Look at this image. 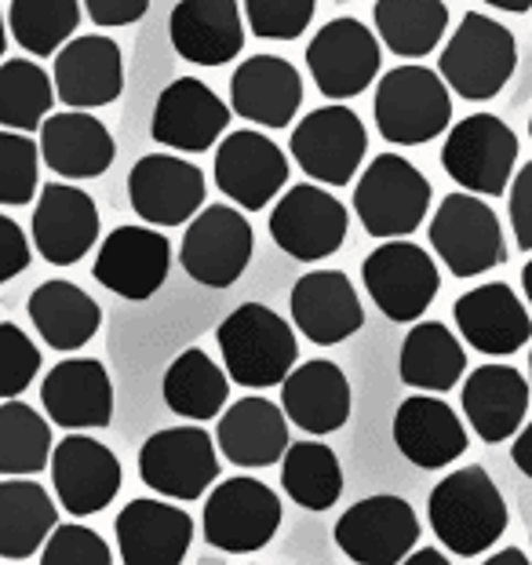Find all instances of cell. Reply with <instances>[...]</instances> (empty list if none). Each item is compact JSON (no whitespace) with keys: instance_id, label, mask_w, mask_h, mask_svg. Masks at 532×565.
<instances>
[{"instance_id":"6da1fadb","label":"cell","mask_w":532,"mask_h":565,"mask_svg":"<svg viewBox=\"0 0 532 565\" xmlns=\"http://www.w3.org/2000/svg\"><path fill=\"white\" fill-rule=\"evenodd\" d=\"M427 519L445 551L475 558L507 533V500L486 467H459L427 497Z\"/></svg>"},{"instance_id":"7a4b0ae2","label":"cell","mask_w":532,"mask_h":565,"mask_svg":"<svg viewBox=\"0 0 532 565\" xmlns=\"http://www.w3.org/2000/svg\"><path fill=\"white\" fill-rule=\"evenodd\" d=\"M226 376L248 391L281 387L296 369V329L263 303H241L215 329Z\"/></svg>"},{"instance_id":"3957f363","label":"cell","mask_w":532,"mask_h":565,"mask_svg":"<svg viewBox=\"0 0 532 565\" xmlns=\"http://www.w3.org/2000/svg\"><path fill=\"white\" fill-rule=\"evenodd\" d=\"M380 136L394 147H423L453 121V92L438 70L394 66L376 84L372 99Z\"/></svg>"},{"instance_id":"277c9868","label":"cell","mask_w":532,"mask_h":565,"mask_svg":"<svg viewBox=\"0 0 532 565\" xmlns=\"http://www.w3.org/2000/svg\"><path fill=\"white\" fill-rule=\"evenodd\" d=\"M518 66V44L514 33L481 11H467L441 52V81L449 84L459 99L489 103L496 99L507 81L514 77Z\"/></svg>"},{"instance_id":"5b68a950","label":"cell","mask_w":532,"mask_h":565,"mask_svg":"<svg viewBox=\"0 0 532 565\" xmlns=\"http://www.w3.org/2000/svg\"><path fill=\"white\" fill-rule=\"evenodd\" d=\"M430 209V183L413 161L380 153L354 186V212L369 237L397 242L419 231Z\"/></svg>"},{"instance_id":"8992f818","label":"cell","mask_w":532,"mask_h":565,"mask_svg":"<svg viewBox=\"0 0 532 565\" xmlns=\"http://www.w3.org/2000/svg\"><path fill=\"white\" fill-rule=\"evenodd\" d=\"M427 237L453 278H478V274L507 263L500 215L478 194H467V190L441 198Z\"/></svg>"},{"instance_id":"52a82bcc","label":"cell","mask_w":532,"mask_h":565,"mask_svg":"<svg viewBox=\"0 0 532 565\" xmlns=\"http://www.w3.org/2000/svg\"><path fill=\"white\" fill-rule=\"evenodd\" d=\"M518 161L514 128L496 114H470L456 128H449L441 147V164L456 186L467 194L500 198L511 186Z\"/></svg>"},{"instance_id":"ba28073f","label":"cell","mask_w":532,"mask_h":565,"mask_svg":"<svg viewBox=\"0 0 532 565\" xmlns=\"http://www.w3.org/2000/svg\"><path fill=\"white\" fill-rule=\"evenodd\" d=\"M281 529V500L259 478L237 475L226 478L204 503V540L226 555H252L263 551Z\"/></svg>"},{"instance_id":"9c48e42d","label":"cell","mask_w":532,"mask_h":565,"mask_svg":"<svg viewBox=\"0 0 532 565\" xmlns=\"http://www.w3.org/2000/svg\"><path fill=\"white\" fill-rule=\"evenodd\" d=\"M361 281H365L372 303L383 310V318L413 324L427 315V307L438 296L441 274L427 248L397 237V242H383L376 252H369L361 263Z\"/></svg>"},{"instance_id":"30bf717a","label":"cell","mask_w":532,"mask_h":565,"mask_svg":"<svg viewBox=\"0 0 532 565\" xmlns=\"http://www.w3.org/2000/svg\"><path fill=\"white\" fill-rule=\"evenodd\" d=\"M139 478L150 492L168 500H201L220 478V456L209 430L201 427H164L142 441Z\"/></svg>"},{"instance_id":"8fae6325","label":"cell","mask_w":532,"mask_h":565,"mask_svg":"<svg viewBox=\"0 0 532 565\" xmlns=\"http://www.w3.org/2000/svg\"><path fill=\"white\" fill-rule=\"evenodd\" d=\"M332 540L354 565H402L419 540V519L408 500L380 492L347 508Z\"/></svg>"},{"instance_id":"7c38bea8","label":"cell","mask_w":532,"mask_h":565,"mask_svg":"<svg viewBox=\"0 0 532 565\" xmlns=\"http://www.w3.org/2000/svg\"><path fill=\"white\" fill-rule=\"evenodd\" d=\"M347 204L324 186H288L285 198L270 212L274 245L299 263H321L336 256L347 242Z\"/></svg>"},{"instance_id":"4fadbf2b","label":"cell","mask_w":532,"mask_h":565,"mask_svg":"<svg viewBox=\"0 0 532 565\" xmlns=\"http://www.w3.org/2000/svg\"><path fill=\"white\" fill-rule=\"evenodd\" d=\"M256 234L252 223L230 204H209L190 220L179 263L204 288H230L248 270Z\"/></svg>"},{"instance_id":"5bb4252c","label":"cell","mask_w":532,"mask_h":565,"mask_svg":"<svg viewBox=\"0 0 532 565\" xmlns=\"http://www.w3.org/2000/svg\"><path fill=\"white\" fill-rule=\"evenodd\" d=\"M369 131L361 117L343 103L307 114L292 131V158L313 183L347 186L365 161Z\"/></svg>"},{"instance_id":"9a60e30c","label":"cell","mask_w":532,"mask_h":565,"mask_svg":"<svg viewBox=\"0 0 532 565\" xmlns=\"http://www.w3.org/2000/svg\"><path fill=\"white\" fill-rule=\"evenodd\" d=\"M307 70L324 99H354L380 74V41L365 22L332 19L307 44Z\"/></svg>"},{"instance_id":"2e32d148","label":"cell","mask_w":532,"mask_h":565,"mask_svg":"<svg viewBox=\"0 0 532 565\" xmlns=\"http://www.w3.org/2000/svg\"><path fill=\"white\" fill-rule=\"evenodd\" d=\"M52 486L66 514L88 519L114 503L125 486V471L110 445L88 435H70L52 449Z\"/></svg>"},{"instance_id":"e0dca14e","label":"cell","mask_w":532,"mask_h":565,"mask_svg":"<svg viewBox=\"0 0 532 565\" xmlns=\"http://www.w3.org/2000/svg\"><path fill=\"white\" fill-rule=\"evenodd\" d=\"M288 183V158L263 131L237 128L215 150V186L245 212H263Z\"/></svg>"},{"instance_id":"ac0fdd59","label":"cell","mask_w":532,"mask_h":565,"mask_svg":"<svg viewBox=\"0 0 532 565\" xmlns=\"http://www.w3.org/2000/svg\"><path fill=\"white\" fill-rule=\"evenodd\" d=\"M168 270H172V242L153 226H117L114 234H106L92 267L95 281L131 303L161 292Z\"/></svg>"},{"instance_id":"d6986e66","label":"cell","mask_w":532,"mask_h":565,"mask_svg":"<svg viewBox=\"0 0 532 565\" xmlns=\"http://www.w3.org/2000/svg\"><path fill=\"white\" fill-rule=\"evenodd\" d=\"M128 201L147 226L190 223L204 209V172L172 153H147L128 172Z\"/></svg>"},{"instance_id":"ffe728a7","label":"cell","mask_w":532,"mask_h":565,"mask_svg":"<svg viewBox=\"0 0 532 565\" xmlns=\"http://www.w3.org/2000/svg\"><path fill=\"white\" fill-rule=\"evenodd\" d=\"M230 114L234 110L204 81L179 77L157 95L150 136L161 147L183 153H204L223 139V131L230 128Z\"/></svg>"},{"instance_id":"44dd1931","label":"cell","mask_w":532,"mask_h":565,"mask_svg":"<svg viewBox=\"0 0 532 565\" xmlns=\"http://www.w3.org/2000/svg\"><path fill=\"white\" fill-rule=\"evenodd\" d=\"M456 329L470 351L489 358H511L532 340V318L518 292L503 281L470 288L453 307Z\"/></svg>"},{"instance_id":"7402d4cb","label":"cell","mask_w":532,"mask_h":565,"mask_svg":"<svg viewBox=\"0 0 532 565\" xmlns=\"http://www.w3.org/2000/svg\"><path fill=\"white\" fill-rule=\"evenodd\" d=\"M52 70L55 95L74 110H99L125 92V55H120L117 41L103 38V33L66 41L55 52Z\"/></svg>"},{"instance_id":"603a6c76","label":"cell","mask_w":532,"mask_h":565,"mask_svg":"<svg viewBox=\"0 0 532 565\" xmlns=\"http://www.w3.org/2000/svg\"><path fill=\"white\" fill-rule=\"evenodd\" d=\"M99 242V209L81 186L47 183L33 209V248L52 267H74Z\"/></svg>"},{"instance_id":"cb8c5ba5","label":"cell","mask_w":532,"mask_h":565,"mask_svg":"<svg viewBox=\"0 0 532 565\" xmlns=\"http://www.w3.org/2000/svg\"><path fill=\"white\" fill-rule=\"evenodd\" d=\"M117 551L125 565H183L193 544V522L179 503L131 500L114 522Z\"/></svg>"},{"instance_id":"d4e9b609","label":"cell","mask_w":532,"mask_h":565,"mask_svg":"<svg viewBox=\"0 0 532 565\" xmlns=\"http://www.w3.org/2000/svg\"><path fill=\"white\" fill-rule=\"evenodd\" d=\"M41 405L55 427L103 430L114 419L110 372L95 358H66L41 383Z\"/></svg>"},{"instance_id":"484cf974","label":"cell","mask_w":532,"mask_h":565,"mask_svg":"<svg viewBox=\"0 0 532 565\" xmlns=\"http://www.w3.org/2000/svg\"><path fill=\"white\" fill-rule=\"evenodd\" d=\"M304 106V77L281 55H252L230 77V110L259 128H288Z\"/></svg>"},{"instance_id":"4316f807","label":"cell","mask_w":532,"mask_h":565,"mask_svg":"<svg viewBox=\"0 0 532 565\" xmlns=\"http://www.w3.org/2000/svg\"><path fill=\"white\" fill-rule=\"evenodd\" d=\"M394 445L419 471H441L467 452V427L438 394H413L394 413Z\"/></svg>"},{"instance_id":"83f0119b","label":"cell","mask_w":532,"mask_h":565,"mask_svg":"<svg viewBox=\"0 0 532 565\" xmlns=\"http://www.w3.org/2000/svg\"><path fill=\"white\" fill-rule=\"evenodd\" d=\"M168 38L179 58L193 66H226L245 47L237 0H179L168 19Z\"/></svg>"},{"instance_id":"f1b7e54d","label":"cell","mask_w":532,"mask_h":565,"mask_svg":"<svg viewBox=\"0 0 532 565\" xmlns=\"http://www.w3.org/2000/svg\"><path fill=\"white\" fill-rule=\"evenodd\" d=\"M292 321L310 343L336 347L365 324V310L343 270H310L292 288Z\"/></svg>"},{"instance_id":"f546056e","label":"cell","mask_w":532,"mask_h":565,"mask_svg":"<svg viewBox=\"0 0 532 565\" xmlns=\"http://www.w3.org/2000/svg\"><path fill=\"white\" fill-rule=\"evenodd\" d=\"M350 405H354V394H350L347 372L336 362H324V358L296 365L281 383V408L288 424H296L307 435L324 438L347 427Z\"/></svg>"},{"instance_id":"4dcf8cb0","label":"cell","mask_w":532,"mask_h":565,"mask_svg":"<svg viewBox=\"0 0 532 565\" xmlns=\"http://www.w3.org/2000/svg\"><path fill=\"white\" fill-rule=\"evenodd\" d=\"M459 402H464L470 430L486 445H500L525 427L529 380L511 365H478L467 376Z\"/></svg>"},{"instance_id":"1f68e13d","label":"cell","mask_w":532,"mask_h":565,"mask_svg":"<svg viewBox=\"0 0 532 565\" xmlns=\"http://www.w3.org/2000/svg\"><path fill=\"white\" fill-rule=\"evenodd\" d=\"M41 158L63 179H99L117 158V142L88 110L47 114L41 125Z\"/></svg>"},{"instance_id":"d6a6232c","label":"cell","mask_w":532,"mask_h":565,"mask_svg":"<svg viewBox=\"0 0 532 565\" xmlns=\"http://www.w3.org/2000/svg\"><path fill=\"white\" fill-rule=\"evenodd\" d=\"M215 441L234 467H270L292 445L285 408L270 398H256V394L226 408L215 427Z\"/></svg>"},{"instance_id":"836d02e7","label":"cell","mask_w":532,"mask_h":565,"mask_svg":"<svg viewBox=\"0 0 532 565\" xmlns=\"http://www.w3.org/2000/svg\"><path fill=\"white\" fill-rule=\"evenodd\" d=\"M30 321L52 351H81L103 324V307L74 281H44L30 292Z\"/></svg>"},{"instance_id":"e575fe53","label":"cell","mask_w":532,"mask_h":565,"mask_svg":"<svg viewBox=\"0 0 532 565\" xmlns=\"http://www.w3.org/2000/svg\"><path fill=\"white\" fill-rule=\"evenodd\" d=\"M58 525V508L33 478L0 482V558H33Z\"/></svg>"},{"instance_id":"d590c367","label":"cell","mask_w":532,"mask_h":565,"mask_svg":"<svg viewBox=\"0 0 532 565\" xmlns=\"http://www.w3.org/2000/svg\"><path fill=\"white\" fill-rule=\"evenodd\" d=\"M402 383L423 394L453 391L467 372V351L441 321H419L402 340V358H397Z\"/></svg>"},{"instance_id":"8d00e7d4","label":"cell","mask_w":532,"mask_h":565,"mask_svg":"<svg viewBox=\"0 0 532 565\" xmlns=\"http://www.w3.org/2000/svg\"><path fill=\"white\" fill-rule=\"evenodd\" d=\"M161 394H164V405L172 408L175 416L204 424V419H215L226 408L230 376H226V369H220L201 351V347H190V351H183L168 365L161 380Z\"/></svg>"},{"instance_id":"74e56055","label":"cell","mask_w":532,"mask_h":565,"mask_svg":"<svg viewBox=\"0 0 532 565\" xmlns=\"http://www.w3.org/2000/svg\"><path fill=\"white\" fill-rule=\"evenodd\" d=\"M380 41L402 58L430 55L449 30L445 0H376L372 8Z\"/></svg>"},{"instance_id":"f35d334b","label":"cell","mask_w":532,"mask_h":565,"mask_svg":"<svg viewBox=\"0 0 532 565\" xmlns=\"http://www.w3.org/2000/svg\"><path fill=\"white\" fill-rule=\"evenodd\" d=\"M281 489L304 511H329L343 497V467L324 441H296L281 456Z\"/></svg>"},{"instance_id":"ab89813d","label":"cell","mask_w":532,"mask_h":565,"mask_svg":"<svg viewBox=\"0 0 532 565\" xmlns=\"http://www.w3.org/2000/svg\"><path fill=\"white\" fill-rule=\"evenodd\" d=\"M52 424L26 402H0V475L30 478L52 463Z\"/></svg>"},{"instance_id":"60d3db41","label":"cell","mask_w":532,"mask_h":565,"mask_svg":"<svg viewBox=\"0 0 532 565\" xmlns=\"http://www.w3.org/2000/svg\"><path fill=\"white\" fill-rule=\"evenodd\" d=\"M55 106V84L33 58H4L0 66V128L30 136Z\"/></svg>"},{"instance_id":"b9f144b4","label":"cell","mask_w":532,"mask_h":565,"mask_svg":"<svg viewBox=\"0 0 532 565\" xmlns=\"http://www.w3.org/2000/svg\"><path fill=\"white\" fill-rule=\"evenodd\" d=\"M81 22L77 0H11L8 30L33 58L55 55Z\"/></svg>"},{"instance_id":"7bdbcfd3","label":"cell","mask_w":532,"mask_h":565,"mask_svg":"<svg viewBox=\"0 0 532 565\" xmlns=\"http://www.w3.org/2000/svg\"><path fill=\"white\" fill-rule=\"evenodd\" d=\"M41 175V147L22 131H0V204H30Z\"/></svg>"},{"instance_id":"ee69618b","label":"cell","mask_w":532,"mask_h":565,"mask_svg":"<svg viewBox=\"0 0 532 565\" xmlns=\"http://www.w3.org/2000/svg\"><path fill=\"white\" fill-rule=\"evenodd\" d=\"M41 351L19 324L0 321V402L19 398L22 391L38 380Z\"/></svg>"},{"instance_id":"f6af8a7d","label":"cell","mask_w":532,"mask_h":565,"mask_svg":"<svg viewBox=\"0 0 532 565\" xmlns=\"http://www.w3.org/2000/svg\"><path fill=\"white\" fill-rule=\"evenodd\" d=\"M318 0H245L248 26L259 41H296L310 26Z\"/></svg>"},{"instance_id":"bcb514c9","label":"cell","mask_w":532,"mask_h":565,"mask_svg":"<svg viewBox=\"0 0 532 565\" xmlns=\"http://www.w3.org/2000/svg\"><path fill=\"white\" fill-rule=\"evenodd\" d=\"M41 565H114V555L92 525H55L41 547Z\"/></svg>"},{"instance_id":"7dc6e473","label":"cell","mask_w":532,"mask_h":565,"mask_svg":"<svg viewBox=\"0 0 532 565\" xmlns=\"http://www.w3.org/2000/svg\"><path fill=\"white\" fill-rule=\"evenodd\" d=\"M507 212H511V231H514L518 248L532 252V161L525 168H518Z\"/></svg>"},{"instance_id":"c3c4849f","label":"cell","mask_w":532,"mask_h":565,"mask_svg":"<svg viewBox=\"0 0 532 565\" xmlns=\"http://www.w3.org/2000/svg\"><path fill=\"white\" fill-rule=\"evenodd\" d=\"M30 267V242L11 215H0V285Z\"/></svg>"},{"instance_id":"681fc988","label":"cell","mask_w":532,"mask_h":565,"mask_svg":"<svg viewBox=\"0 0 532 565\" xmlns=\"http://www.w3.org/2000/svg\"><path fill=\"white\" fill-rule=\"evenodd\" d=\"M150 0H84V11L92 15L95 26H131V22H139L147 15Z\"/></svg>"},{"instance_id":"f907efd6","label":"cell","mask_w":532,"mask_h":565,"mask_svg":"<svg viewBox=\"0 0 532 565\" xmlns=\"http://www.w3.org/2000/svg\"><path fill=\"white\" fill-rule=\"evenodd\" d=\"M511 460H514V467H518V471H522L525 478H532V419L514 435Z\"/></svg>"},{"instance_id":"816d5d0a","label":"cell","mask_w":532,"mask_h":565,"mask_svg":"<svg viewBox=\"0 0 532 565\" xmlns=\"http://www.w3.org/2000/svg\"><path fill=\"white\" fill-rule=\"evenodd\" d=\"M481 565H532L522 547H503L500 555H489Z\"/></svg>"},{"instance_id":"f5cc1de1","label":"cell","mask_w":532,"mask_h":565,"mask_svg":"<svg viewBox=\"0 0 532 565\" xmlns=\"http://www.w3.org/2000/svg\"><path fill=\"white\" fill-rule=\"evenodd\" d=\"M402 565H453V562L445 558L438 547H419L416 555H408V558H405Z\"/></svg>"},{"instance_id":"db71d44e","label":"cell","mask_w":532,"mask_h":565,"mask_svg":"<svg viewBox=\"0 0 532 565\" xmlns=\"http://www.w3.org/2000/svg\"><path fill=\"white\" fill-rule=\"evenodd\" d=\"M489 8H500V11H514V15H525L532 11V0H486Z\"/></svg>"},{"instance_id":"11a10c76","label":"cell","mask_w":532,"mask_h":565,"mask_svg":"<svg viewBox=\"0 0 532 565\" xmlns=\"http://www.w3.org/2000/svg\"><path fill=\"white\" fill-rule=\"evenodd\" d=\"M522 288H525V299H529V307H532V259L525 263V270H522Z\"/></svg>"},{"instance_id":"9f6ffc18","label":"cell","mask_w":532,"mask_h":565,"mask_svg":"<svg viewBox=\"0 0 532 565\" xmlns=\"http://www.w3.org/2000/svg\"><path fill=\"white\" fill-rule=\"evenodd\" d=\"M4 44H8V38H4V11H0V58H4Z\"/></svg>"},{"instance_id":"6f0895ef","label":"cell","mask_w":532,"mask_h":565,"mask_svg":"<svg viewBox=\"0 0 532 565\" xmlns=\"http://www.w3.org/2000/svg\"><path fill=\"white\" fill-rule=\"evenodd\" d=\"M529 387H532V351H529Z\"/></svg>"},{"instance_id":"680465c9","label":"cell","mask_w":532,"mask_h":565,"mask_svg":"<svg viewBox=\"0 0 532 565\" xmlns=\"http://www.w3.org/2000/svg\"><path fill=\"white\" fill-rule=\"evenodd\" d=\"M529 136H532V117H529Z\"/></svg>"}]
</instances>
